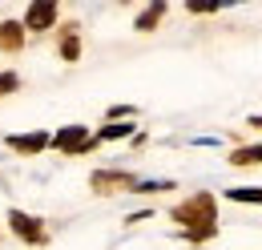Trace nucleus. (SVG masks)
<instances>
[{"instance_id":"nucleus-4","label":"nucleus","mask_w":262,"mask_h":250,"mask_svg":"<svg viewBox=\"0 0 262 250\" xmlns=\"http://www.w3.org/2000/svg\"><path fill=\"white\" fill-rule=\"evenodd\" d=\"M8 230L25 242V246H45L49 242V230H45V222L36 218V214H25V210H8Z\"/></svg>"},{"instance_id":"nucleus-10","label":"nucleus","mask_w":262,"mask_h":250,"mask_svg":"<svg viewBox=\"0 0 262 250\" xmlns=\"http://www.w3.org/2000/svg\"><path fill=\"white\" fill-rule=\"evenodd\" d=\"M165 12H169V4H162V0H158V4H145V8L137 12L133 29H137V32H154V29H158V25L165 20Z\"/></svg>"},{"instance_id":"nucleus-12","label":"nucleus","mask_w":262,"mask_h":250,"mask_svg":"<svg viewBox=\"0 0 262 250\" xmlns=\"http://www.w3.org/2000/svg\"><path fill=\"white\" fill-rule=\"evenodd\" d=\"M230 202H262V186H234L226 190Z\"/></svg>"},{"instance_id":"nucleus-15","label":"nucleus","mask_w":262,"mask_h":250,"mask_svg":"<svg viewBox=\"0 0 262 250\" xmlns=\"http://www.w3.org/2000/svg\"><path fill=\"white\" fill-rule=\"evenodd\" d=\"M246 125H250V129H258V133H262V117H250Z\"/></svg>"},{"instance_id":"nucleus-9","label":"nucleus","mask_w":262,"mask_h":250,"mask_svg":"<svg viewBox=\"0 0 262 250\" xmlns=\"http://www.w3.org/2000/svg\"><path fill=\"white\" fill-rule=\"evenodd\" d=\"M129 137H137V125L133 121H105L97 133H93L97 145H105V141H129Z\"/></svg>"},{"instance_id":"nucleus-8","label":"nucleus","mask_w":262,"mask_h":250,"mask_svg":"<svg viewBox=\"0 0 262 250\" xmlns=\"http://www.w3.org/2000/svg\"><path fill=\"white\" fill-rule=\"evenodd\" d=\"M25 40H29V32H25V25L20 20H0V53H20L25 49Z\"/></svg>"},{"instance_id":"nucleus-13","label":"nucleus","mask_w":262,"mask_h":250,"mask_svg":"<svg viewBox=\"0 0 262 250\" xmlns=\"http://www.w3.org/2000/svg\"><path fill=\"white\" fill-rule=\"evenodd\" d=\"M165 190H178V186L173 182H145V178L137 182V194H165Z\"/></svg>"},{"instance_id":"nucleus-14","label":"nucleus","mask_w":262,"mask_h":250,"mask_svg":"<svg viewBox=\"0 0 262 250\" xmlns=\"http://www.w3.org/2000/svg\"><path fill=\"white\" fill-rule=\"evenodd\" d=\"M16 89H20V77H16V73H0V97L16 93Z\"/></svg>"},{"instance_id":"nucleus-1","label":"nucleus","mask_w":262,"mask_h":250,"mask_svg":"<svg viewBox=\"0 0 262 250\" xmlns=\"http://www.w3.org/2000/svg\"><path fill=\"white\" fill-rule=\"evenodd\" d=\"M169 218L182 226V234H186V242H210L214 234H218V198L210 194V190H198L190 194L186 202H178L173 210H169Z\"/></svg>"},{"instance_id":"nucleus-11","label":"nucleus","mask_w":262,"mask_h":250,"mask_svg":"<svg viewBox=\"0 0 262 250\" xmlns=\"http://www.w3.org/2000/svg\"><path fill=\"white\" fill-rule=\"evenodd\" d=\"M226 161L230 165H262V145H238Z\"/></svg>"},{"instance_id":"nucleus-2","label":"nucleus","mask_w":262,"mask_h":250,"mask_svg":"<svg viewBox=\"0 0 262 250\" xmlns=\"http://www.w3.org/2000/svg\"><path fill=\"white\" fill-rule=\"evenodd\" d=\"M49 150H57V154H65V157H85V154H93V150H97V141H93L89 125H65V129H57V133H53Z\"/></svg>"},{"instance_id":"nucleus-6","label":"nucleus","mask_w":262,"mask_h":250,"mask_svg":"<svg viewBox=\"0 0 262 250\" xmlns=\"http://www.w3.org/2000/svg\"><path fill=\"white\" fill-rule=\"evenodd\" d=\"M4 141H8V150H12V154H20V157H36V154H45V150H49L53 133H45V129H33V133H8Z\"/></svg>"},{"instance_id":"nucleus-7","label":"nucleus","mask_w":262,"mask_h":250,"mask_svg":"<svg viewBox=\"0 0 262 250\" xmlns=\"http://www.w3.org/2000/svg\"><path fill=\"white\" fill-rule=\"evenodd\" d=\"M57 53H61V61L65 65H77L81 61V25H61L57 29Z\"/></svg>"},{"instance_id":"nucleus-5","label":"nucleus","mask_w":262,"mask_h":250,"mask_svg":"<svg viewBox=\"0 0 262 250\" xmlns=\"http://www.w3.org/2000/svg\"><path fill=\"white\" fill-rule=\"evenodd\" d=\"M57 16H61V8H57V0H33L29 8H25V32H49L57 29Z\"/></svg>"},{"instance_id":"nucleus-3","label":"nucleus","mask_w":262,"mask_h":250,"mask_svg":"<svg viewBox=\"0 0 262 250\" xmlns=\"http://www.w3.org/2000/svg\"><path fill=\"white\" fill-rule=\"evenodd\" d=\"M137 174L129 170H93L89 174V190L93 194H137Z\"/></svg>"}]
</instances>
